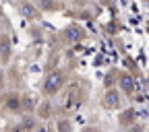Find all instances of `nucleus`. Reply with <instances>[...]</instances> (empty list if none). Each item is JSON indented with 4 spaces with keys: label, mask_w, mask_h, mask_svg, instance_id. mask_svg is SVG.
Returning a JSON list of instances; mask_svg holds the SVG:
<instances>
[{
    "label": "nucleus",
    "mask_w": 149,
    "mask_h": 132,
    "mask_svg": "<svg viewBox=\"0 0 149 132\" xmlns=\"http://www.w3.org/2000/svg\"><path fill=\"white\" fill-rule=\"evenodd\" d=\"M62 87V74L60 72H52L50 77L46 79V85H44V91L48 93V95H54L56 91H58Z\"/></svg>",
    "instance_id": "nucleus-1"
},
{
    "label": "nucleus",
    "mask_w": 149,
    "mask_h": 132,
    "mask_svg": "<svg viewBox=\"0 0 149 132\" xmlns=\"http://www.w3.org/2000/svg\"><path fill=\"white\" fill-rule=\"evenodd\" d=\"M118 103H120V99H118V93L116 91H110V93H106V101H104V105L110 109V107H118Z\"/></svg>",
    "instance_id": "nucleus-2"
},
{
    "label": "nucleus",
    "mask_w": 149,
    "mask_h": 132,
    "mask_svg": "<svg viewBox=\"0 0 149 132\" xmlns=\"http://www.w3.org/2000/svg\"><path fill=\"white\" fill-rule=\"evenodd\" d=\"M122 89H124V93H130V91L135 89V83H133V79H130V77H124V79H122Z\"/></svg>",
    "instance_id": "nucleus-3"
},
{
    "label": "nucleus",
    "mask_w": 149,
    "mask_h": 132,
    "mask_svg": "<svg viewBox=\"0 0 149 132\" xmlns=\"http://www.w3.org/2000/svg\"><path fill=\"white\" fill-rule=\"evenodd\" d=\"M21 12H23L25 17H31V19H33V17L37 15V12H35V10H33L31 6H27V4H21Z\"/></svg>",
    "instance_id": "nucleus-4"
},
{
    "label": "nucleus",
    "mask_w": 149,
    "mask_h": 132,
    "mask_svg": "<svg viewBox=\"0 0 149 132\" xmlns=\"http://www.w3.org/2000/svg\"><path fill=\"white\" fill-rule=\"evenodd\" d=\"M19 105H21V103H19V97H10L8 107H10V109H19Z\"/></svg>",
    "instance_id": "nucleus-5"
},
{
    "label": "nucleus",
    "mask_w": 149,
    "mask_h": 132,
    "mask_svg": "<svg viewBox=\"0 0 149 132\" xmlns=\"http://www.w3.org/2000/svg\"><path fill=\"white\" fill-rule=\"evenodd\" d=\"M0 87H2V79H0Z\"/></svg>",
    "instance_id": "nucleus-6"
}]
</instances>
